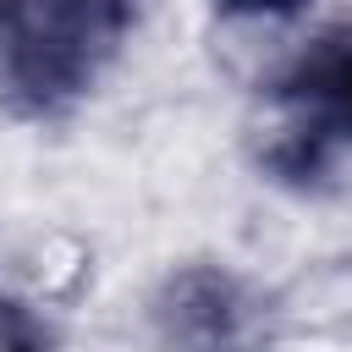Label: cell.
<instances>
[{
	"label": "cell",
	"mask_w": 352,
	"mask_h": 352,
	"mask_svg": "<svg viewBox=\"0 0 352 352\" xmlns=\"http://www.w3.org/2000/svg\"><path fill=\"white\" fill-rule=\"evenodd\" d=\"M220 11H231V16H292V11H302V0H214Z\"/></svg>",
	"instance_id": "5b68a950"
},
{
	"label": "cell",
	"mask_w": 352,
	"mask_h": 352,
	"mask_svg": "<svg viewBox=\"0 0 352 352\" xmlns=\"http://www.w3.org/2000/svg\"><path fill=\"white\" fill-rule=\"evenodd\" d=\"M0 352H50L44 324L22 302H0Z\"/></svg>",
	"instance_id": "277c9868"
},
{
	"label": "cell",
	"mask_w": 352,
	"mask_h": 352,
	"mask_svg": "<svg viewBox=\"0 0 352 352\" xmlns=\"http://www.w3.org/2000/svg\"><path fill=\"white\" fill-rule=\"evenodd\" d=\"M154 330L165 352H270L264 297L220 264L176 270L154 297Z\"/></svg>",
	"instance_id": "7a4b0ae2"
},
{
	"label": "cell",
	"mask_w": 352,
	"mask_h": 352,
	"mask_svg": "<svg viewBox=\"0 0 352 352\" xmlns=\"http://www.w3.org/2000/svg\"><path fill=\"white\" fill-rule=\"evenodd\" d=\"M286 99L324 138H352V28L324 33L286 77Z\"/></svg>",
	"instance_id": "3957f363"
},
{
	"label": "cell",
	"mask_w": 352,
	"mask_h": 352,
	"mask_svg": "<svg viewBox=\"0 0 352 352\" xmlns=\"http://www.w3.org/2000/svg\"><path fill=\"white\" fill-rule=\"evenodd\" d=\"M132 0H0V99L22 121H55L121 50Z\"/></svg>",
	"instance_id": "6da1fadb"
}]
</instances>
